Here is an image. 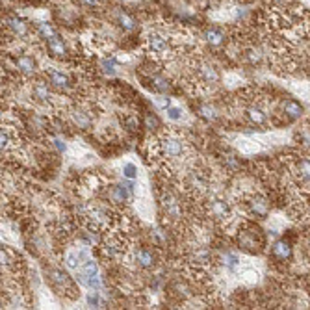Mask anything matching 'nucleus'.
Segmentation results:
<instances>
[{
    "mask_svg": "<svg viewBox=\"0 0 310 310\" xmlns=\"http://www.w3.org/2000/svg\"><path fill=\"white\" fill-rule=\"evenodd\" d=\"M128 256H132V260L136 262V266L140 269H152L158 262V255L154 249H147V247H140V249H132V253Z\"/></svg>",
    "mask_w": 310,
    "mask_h": 310,
    "instance_id": "nucleus-7",
    "label": "nucleus"
},
{
    "mask_svg": "<svg viewBox=\"0 0 310 310\" xmlns=\"http://www.w3.org/2000/svg\"><path fill=\"white\" fill-rule=\"evenodd\" d=\"M219 82L218 69L201 56H191L188 61V76H186V87L195 95L210 91Z\"/></svg>",
    "mask_w": 310,
    "mask_h": 310,
    "instance_id": "nucleus-1",
    "label": "nucleus"
},
{
    "mask_svg": "<svg viewBox=\"0 0 310 310\" xmlns=\"http://www.w3.org/2000/svg\"><path fill=\"white\" fill-rule=\"evenodd\" d=\"M204 39L212 47H221L225 43V32L221 30V28H218V26H212V28H208L204 32Z\"/></svg>",
    "mask_w": 310,
    "mask_h": 310,
    "instance_id": "nucleus-15",
    "label": "nucleus"
},
{
    "mask_svg": "<svg viewBox=\"0 0 310 310\" xmlns=\"http://www.w3.org/2000/svg\"><path fill=\"white\" fill-rule=\"evenodd\" d=\"M143 47L147 54L154 61H165L173 58L176 52V43L169 36H165L160 30H149L143 37Z\"/></svg>",
    "mask_w": 310,
    "mask_h": 310,
    "instance_id": "nucleus-3",
    "label": "nucleus"
},
{
    "mask_svg": "<svg viewBox=\"0 0 310 310\" xmlns=\"http://www.w3.org/2000/svg\"><path fill=\"white\" fill-rule=\"evenodd\" d=\"M47 279L50 280V284H52V288H54L56 292L61 293L63 297L74 299L78 295V286H76V282L63 269L50 266L47 269Z\"/></svg>",
    "mask_w": 310,
    "mask_h": 310,
    "instance_id": "nucleus-5",
    "label": "nucleus"
},
{
    "mask_svg": "<svg viewBox=\"0 0 310 310\" xmlns=\"http://www.w3.org/2000/svg\"><path fill=\"white\" fill-rule=\"evenodd\" d=\"M145 127L149 130H154V128H158V119L152 116V114H147L145 116Z\"/></svg>",
    "mask_w": 310,
    "mask_h": 310,
    "instance_id": "nucleus-22",
    "label": "nucleus"
},
{
    "mask_svg": "<svg viewBox=\"0 0 310 310\" xmlns=\"http://www.w3.org/2000/svg\"><path fill=\"white\" fill-rule=\"evenodd\" d=\"M78 280L82 282L84 286L87 288H91V290H100V286H102V280H100V273H98V266L97 262L91 260V258H87V260L82 264L78 268Z\"/></svg>",
    "mask_w": 310,
    "mask_h": 310,
    "instance_id": "nucleus-6",
    "label": "nucleus"
},
{
    "mask_svg": "<svg viewBox=\"0 0 310 310\" xmlns=\"http://www.w3.org/2000/svg\"><path fill=\"white\" fill-rule=\"evenodd\" d=\"M234 242L245 253L258 255L266 247V234L256 223H253L249 218H245L242 219V223L238 221V227L234 231Z\"/></svg>",
    "mask_w": 310,
    "mask_h": 310,
    "instance_id": "nucleus-2",
    "label": "nucleus"
},
{
    "mask_svg": "<svg viewBox=\"0 0 310 310\" xmlns=\"http://www.w3.org/2000/svg\"><path fill=\"white\" fill-rule=\"evenodd\" d=\"M117 25L125 28V30H134L136 28V21L128 13L125 12H117Z\"/></svg>",
    "mask_w": 310,
    "mask_h": 310,
    "instance_id": "nucleus-19",
    "label": "nucleus"
},
{
    "mask_svg": "<svg viewBox=\"0 0 310 310\" xmlns=\"http://www.w3.org/2000/svg\"><path fill=\"white\" fill-rule=\"evenodd\" d=\"M280 112L284 114L286 119H297V117L303 116V106L297 102V100H284V102L280 104Z\"/></svg>",
    "mask_w": 310,
    "mask_h": 310,
    "instance_id": "nucleus-14",
    "label": "nucleus"
},
{
    "mask_svg": "<svg viewBox=\"0 0 310 310\" xmlns=\"http://www.w3.org/2000/svg\"><path fill=\"white\" fill-rule=\"evenodd\" d=\"M165 117H167V121L171 123H178V121H182L184 119V110L180 108V106H167L165 108Z\"/></svg>",
    "mask_w": 310,
    "mask_h": 310,
    "instance_id": "nucleus-18",
    "label": "nucleus"
},
{
    "mask_svg": "<svg viewBox=\"0 0 310 310\" xmlns=\"http://www.w3.org/2000/svg\"><path fill=\"white\" fill-rule=\"evenodd\" d=\"M6 26L13 32V36L19 37V39L30 36V25L26 23L25 19H19V17H13L12 15V17L6 19Z\"/></svg>",
    "mask_w": 310,
    "mask_h": 310,
    "instance_id": "nucleus-12",
    "label": "nucleus"
},
{
    "mask_svg": "<svg viewBox=\"0 0 310 310\" xmlns=\"http://www.w3.org/2000/svg\"><path fill=\"white\" fill-rule=\"evenodd\" d=\"M100 2L102 0H76V4H80V6L84 8H97Z\"/></svg>",
    "mask_w": 310,
    "mask_h": 310,
    "instance_id": "nucleus-23",
    "label": "nucleus"
},
{
    "mask_svg": "<svg viewBox=\"0 0 310 310\" xmlns=\"http://www.w3.org/2000/svg\"><path fill=\"white\" fill-rule=\"evenodd\" d=\"M236 147L240 149L242 154H256L262 149L260 141L256 140V138H238Z\"/></svg>",
    "mask_w": 310,
    "mask_h": 310,
    "instance_id": "nucleus-13",
    "label": "nucleus"
},
{
    "mask_svg": "<svg viewBox=\"0 0 310 310\" xmlns=\"http://www.w3.org/2000/svg\"><path fill=\"white\" fill-rule=\"evenodd\" d=\"M45 47H47V52L56 60H63L67 56V45L63 41V37H60L58 34L45 39Z\"/></svg>",
    "mask_w": 310,
    "mask_h": 310,
    "instance_id": "nucleus-9",
    "label": "nucleus"
},
{
    "mask_svg": "<svg viewBox=\"0 0 310 310\" xmlns=\"http://www.w3.org/2000/svg\"><path fill=\"white\" fill-rule=\"evenodd\" d=\"M15 69H17V73L21 74V76H25L26 78V76H32V74L36 73L37 63L30 54H21L15 58Z\"/></svg>",
    "mask_w": 310,
    "mask_h": 310,
    "instance_id": "nucleus-10",
    "label": "nucleus"
},
{
    "mask_svg": "<svg viewBox=\"0 0 310 310\" xmlns=\"http://www.w3.org/2000/svg\"><path fill=\"white\" fill-rule=\"evenodd\" d=\"M240 280H242V284H245V286H253L260 280V273L253 268H245V269H242V273H240Z\"/></svg>",
    "mask_w": 310,
    "mask_h": 310,
    "instance_id": "nucleus-17",
    "label": "nucleus"
},
{
    "mask_svg": "<svg viewBox=\"0 0 310 310\" xmlns=\"http://www.w3.org/2000/svg\"><path fill=\"white\" fill-rule=\"evenodd\" d=\"M236 206L249 219H264L268 218L269 212H271V202L260 191H247V193H243L240 197V202H236Z\"/></svg>",
    "mask_w": 310,
    "mask_h": 310,
    "instance_id": "nucleus-4",
    "label": "nucleus"
},
{
    "mask_svg": "<svg viewBox=\"0 0 310 310\" xmlns=\"http://www.w3.org/2000/svg\"><path fill=\"white\" fill-rule=\"evenodd\" d=\"M269 255H271V258H273L275 262H282V264L290 262L292 260V256H293L292 243L286 242V240H279V242H275L273 247H271V251H269Z\"/></svg>",
    "mask_w": 310,
    "mask_h": 310,
    "instance_id": "nucleus-8",
    "label": "nucleus"
},
{
    "mask_svg": "<svg viewBox=\"0 0 310 310\" xmlns=\"http://www.w3.org/2000/svg\"><path fill=\"white\" fill-rule=\"evenodd\" d=\"M121 173H123V176H125L127 180H136L140 171H138V165H136L134 162H125L123 167H121Z\"/></svg>",
    "mask_w": 310,
    "mask_h": 310,
    "instance_id": "nucleus-20",
    "label": "nucleus"
},
{
    "mask_svg": "<svg viewBox=\"0 0 310 310\" xmlns=\"http://www.w3.org/2000/svg\"><path fill=\"white\" fill-rule=\"evenodd\" d=\"M199 116L204 117L206 121H214V119H218V110L214 108L212 104H201L199 106Z\"/></svg>",
    "mask_w": 310,
    "mask_h": 310,
    "instance_id": "nucleus-21",
    "label": "nucleus"
},
{
    "mask_svg": "<svg viewBox=\"0 0 310 310\" xmlns=\"http://www.w3.org/2000/svg\"><path fill=\"white\" fill-rule=\"evenodd\" d=\"M121 125L127 132H136V130L141 127V119L136 112H127L121 119Z\"/></svg>",
    "mask_w": 310,
    "mask_h": 310,
    "instance_id": "nucleus-16",
    "label": "nucleus"
},
{
    "mask_svg": "<svg viewBox=\"0 0 310 310\" xmlns=\"http://www.w3.org/2000/svg\"><path fill=\"white\" fill-rule=\"evenodd\" d=\"M45 76L49 78V84L56 89H69L71 87V80L65 73H61L58 69H47Z\"/></svg>",
    "mask_w": 310,
    "mask_h": 310,
    "instance_id": "nucleus-11",
    "label": "nucleus"
}]
</instances>
